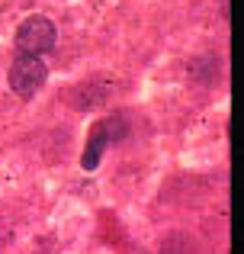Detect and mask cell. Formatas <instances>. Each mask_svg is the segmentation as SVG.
Listing matches in <instances>:
<instances>
[{
  "label": "cell",
  "instance_id": "obj_1",
  "mask_svg": "<svg viewBox=\"0 0 244 254\" xmlns=\"http://www.w3.org/2000/svg\"><path fill=\"white\" fill-rule=\"evenodd\" d=\"M55 42H58V29L49 16H29L16 29V49L23 55H42V52L55 49Z\"/></svg>",
  "mask_w": 244,
  "mask_h": 254
},
{
  "label": "cell",
  "instance_id": "obj_2",
  "mask_svg": "<svg viewBox=\"0 0 244 254\" xmlns=\"http://www.w3.org/2000/svg\"><path fill=\"white\" fill-rule=\"evenodd\" d=\"M45 81H49V68L39 55H19L10 64V90L16 97H36Z\"/></svg>",
  "mask_w": 244,
  "mask_h": 254
},
{
  "label": "cell",
  "instance_id": "obj_3",
  "mask_svg": "<svg viewBox=\"0 0 244 254\" xmlns=\"http://www.w3.org/2000/svg\"><path fill=\"white\" fill-rule=\"evenodd\" d=\"M106 145H109V132H106V126H97L94 135H90V142H87V148H84V158H81L84 168L94 171L97 164H100V158H103V151H106Z\"/></svg>",
  "mask_w": 244,
  "mask_h": 254
}]
</instances>
